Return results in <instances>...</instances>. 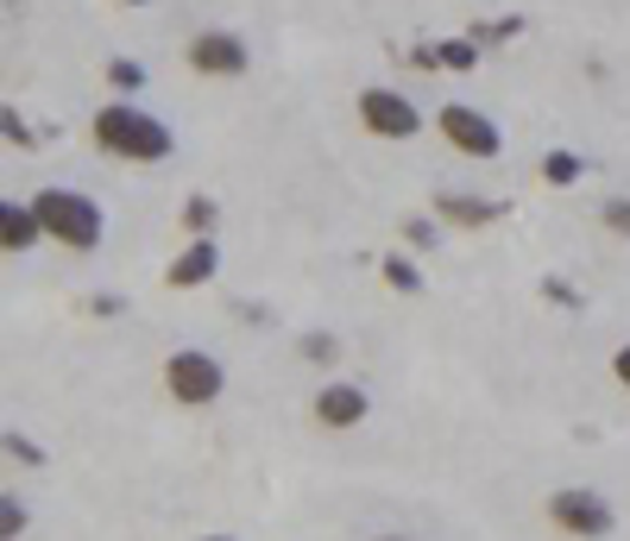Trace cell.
<instances>
[{
    "instance_id": "cell-1",
    "label": "cell",
    "mask_w": 630,
    "mask_h": 541,
    "mask_svg": "<svg viewBox=\"0 0 630 541\" xmlns=\"http://www.w3.org/2000/svg\"><path fill=\"white\" fill-rule=\"evenodd\" d=\"M95 145L108 157H126V164H164L177 157V133L164 126L158 114L133 108V101H108L95 114Z\"/></svg>"
},
{
    "instance_id": "cell-2",
    "label": "cell",
    "mask_w": 630,
    "mask_h": 541,
    "mask_svg": "<svg viewBox=\"0 0 630 541\" xmlns=\"http://www.w3.org/2000/svg\"><path fill=\"white\" fill-rule=\"evenodd\" d=\"M32 208H39V221H44V239H58V246H70V252H95L101 246V208L89 202V195L39 190Z\"/></svg>"
},
{
    "instance_id": "cell-3",
    "label": "cell",
    "mask_w": 630,
    "mask_h": 541,
    "mask_svg": "<svg viewBox=\"0 0 630 541\" xmlns=\"http://www.w3.org/2000/svg\"><path fill=\"white\" fill-rule=\"evenodd\" d=\"M164 390L177 397L183 409H209L227 390V371H221L215 353H202V347H177L171 359H164Z\"/></svg>"
},
{
    "instance_id": "cell-4",
    "label": "cell",
    "mask_w": 630,
    "mask_h": 541,
    "mask_svg": "<svg viewBox=\"0 0 630 541\" xmlns=\"http://www.w3.org/2000/svg\"><path fill=\"white\" fill-rule=\"evenodd\" d=\"M549 522L561 529V535H580V541H606L611 529H618V510H611L599 491H587V484H561L549 498Z\"/></svg>"
},
{
    "instance_id": "cell-5",
    "label": "cell",
    "mask_w": 630,
    "mask_h": 541,
    "mask_svg": "<svg viewBox=\"0 0 630 541\" xmlns=\"http://www.w3.org/2000/svg\"><path fill=\"white\" fill-rule=\"evenodd\" d=\"M359 126L373 139H416L423 133V108H416L404 89L373 82V89H359Z\"/></svg>"
},
{
    "instance_id": "cell-6",
    "label": "cell",
    "mask_w": 630,
    "mask_h": 541,
    "mask_svg": "<svg viewBox=\"0 0 630 541\" xmlns=\"http://www.w3.org/2000/svg\"><path fill=\"white\" fill-rule=\"evenodd\" d=\"M435 126H441V139H448L460 157H498V152H505L498 126L479 114V108H467V101H448V108H435Z\"/></svg>"
},
{
    "instance_id": "cell-7",
    "label": "cell",
    "mask_w": 630,
    "mask_h": 541,
    "mask_svg": "<svg viewBox=\"0 0 630 541\" xmlns=\"http://www.w3.org/2000/svg\"><path fill=\"white\" fill-rule=\"evenodd\" d=\"M183 58H190V70H196V76H246V63H253V51H246V39H240V32H227V25H209V32H196V39H190V51H183Z\"/></svg>"
},
{
    "instance_id": "cell-8",
    "label": "cell",
    "mask_w": 630,
    "mask_h": 541,
    "mask_svg": "<svg viewBox=\"0 0 630 541\" xmlns=\"http://www.w3.org/2000/svg\"><path fill=\"white\" fill-rule=\"evenodd\" d=\"M315 422L322 428H359L366 416H373V397H366V385H347V378H328V385L315 390Z\"/></svg>"
},
{
    "instance_id": "cell-9",
    "label": "cell",
    "mask_w": 630,
    "mask_h": 541,
    "mask_svg": "<svg viewBox=\"0 0 630 541\" xmlns=\"http://www.w3.org/2000/svg\"><path fill=\"white\" fill-rule=\"evenodd\" d=\"M215 270H221V246H215V239H190V246L171 258L164 284H171V290H202V284H209Z\"/></svg>"
},
{
    "instance_id": "cell-10",
    "label": "cell",
    "mask_w": 630,
    "mask_h": 541,
    "mask_svg": "<svg viewBox=\"0 0 630 541\" xmlns=\"http://www.w3.org/2000/svg\"><path fill=\"white\" fill-rule=\"evenodd\" d=\"M39 239H44V221H39L32 202H0V246L20 258V252H32Z\"/></svg>"
},
{
    "instance_id": "cell-11",
    "label": "cell",
    "mask_w": 630,
    "mask_h": 541,
    "mask_svg": "<svg viewBox=\"0 0 630 541\" xmlns=\"http://www.w3.org/2000/svg\"><path fill=\"white\" fill-rule=\"evenodd\" d=\"M498 214H505V202H486V195H460V190L435 195V221H454V227H486Z\"/></svg>"
},
{
    "instance_id": "cell-12",
    "label": "cell",
    "mask_w": 630,
    "mask_h": 541,
    "mask_svg": "<svg viewBox=\"0 0 630 541\" xmlns=\"http://www.w3.org/2000/svg\"><path fill=\"white\" fill-rule=\"evenodd\" d=\"M183 233H190V239H215V221H221V202L215 195H190V202H183Z\"/></svg>"
},
{
    "instance_id": "cell-13",
    "label": "cell",
    "mask_w": 630,
    "mask_h": 541,
    "mask_svg": "<svg viewBox=\"0 0 630 541\" xmlns=\"http://www.w3.org/2000/svg\"><path fill=\"white\" fill-rule=\"evenodd\" d=\"M435 70H448V76H472V70H479V44H472V39H441V44H435Z\"/></svg>"
},
{
    "instance_id": "cell-14",
    "label": "cell",
    "mask_w": 630,
    "mask_h": 541,
    "mask_svg": "<svg viewBox=\"0 0 630 541\" xmlns=\"http://www.w3.org/2000/svg\"><path fill=\"white\" fill-rule=\"evenodd\" d=\"M378 277H385L392 290H404V296H416V290H423V270H416V258H410V252H385V258H378Z\"/></svg>"
},
{
    "instance_id": "cell-15",
    "label": "cell",
    "mask_w": 630,
    "mask_h": 541,
    "mask_svg": "<svg viewBox=\"0 0 630 541\" xmlns=\"http://www.w3.org/2000/svg\"><path fill=\"white\" fill-rule=\"evenodd\" d=\"M580 176H587L580 152H549V157H542V183H555V190H573Z\"/></svg>"
},
{
    "instance_id": "cell-16",
    "label": "cell",
    "mask_w": 630,
    "mask_h": 541,
    "mask_svg": "<svg viewBox=\"0 0 630 541\" xmlns=\"http://www.w3.org/2000/svg\"><path fill=\"white\" fill-rule=\"evenodd\" d=\"M517 32H524V20H517V13H505V20H472L467 25V39L479 44V51H486V44H511Z\"/></svg>"
},
{
    "instance_id": "cell-17",
    "label": "cell",
    "mask_w": 630,
    "mask_h": 541,
    "mask_svg": "<svg viewBox=\"0 0 630 541\" xmlns=\"http://www.w3.org/2000/svg\"><path fill=\"white\" fill-rule=\"evenodd\" d=\"M296 353H303L309 366H341V340H335V334H322V328L303 334V340H296Z\"/></svg>"
},
{
    "instance_id": "cell-18",
    "label": "cell",
    "mask_w": 630,
    "mask_h": 541,
    "mask_svg": "<svg viewBox=\"0 0 630 541\" xmlns=\"http://www.w3.org/2000/svg\"><path fill=\"white\" fill-rule=\"evenodd\" d=\"M108 82H114V95H133V89H145V70L133 58H108Z\"/></svg>"
},
{
    "instance_id": "cell-19",
    "label": "cell",
    "mask_w": 630,
    "mask_h": 541,
    "mask_svg": "<svg viewBox=\"0 0 630 541\" xmlns=\"http://www.w3.org/2000/svg\"><path fill=\"white\" fill-rule=\"evenodd\" d=\"M435 239H441V227H435L429 214H410V221H404V246L410 252H435Z\"/></svg>"
},
{
    "instance_id": "cell-20",
    "label": "cell",
    "mask_w": 630,
    "mask_h": 541,
    "mask_svg": "<svg viewBox=\"0 0 630 541\" xmlns=\"http://www.w3.org/2000/svg\"><path fill=\"white\" fill-rule=\"evenodd\" d=\"M26 522H32V517H26V503H20V498H0V541H20V535H26Z\"/></svg>"
},
{
    "instance_id": "cell-21",
    "label": "cell",
    "mask_w": 630,
    "mask_h": 541,
    "mask_svg": "<svg viewBox=\"0 0 630 541\" xmlns=\"http://www.w3.org/2000/svg\"><path fill=\"white\" fill-rule=\"evenodd\" d=\"M7 460H20V466H44V447H39V441H26V435H7Z\"/></svg>"
},
{
    "instance_id": "cell-22",
    "label": "cell",
    "mask_w": 630,
    "mask_h": 541,
    "mask_svg": "<svg viewBox=\"0 0 630 541\" xmlns=\"http://www.w3.org/2000/svg\"><path fill=\"white\" fill-rule=\"evenodd\" d=\"M0 133H7V145H26V152H32V126L20 120V108H7V114H0Z\"/></svg>"
},
{
    "instance_id": "cell-23",
    "label": "cell",
    "mask_w": 630,
    "mask_h": 541,
    "mask_svg": "<svg viewBox=\"0 0 630 541\" xmlns=\"http://www.w3.org/2000/svg\"><path fill=\"white\" fill-rule=\"evenodd\" d=\"M599 221H606L611 233H630V195H611L606 208H599Z\"/></svg>"
},
{
    "instance_id": "cell-24",
    "label": "cell",
    "mask_w": 630,
    "mask_h": 541,
    "mask_svg": "<svg viewBox=\"0 0 630 541\" xmlns=\"http://www.w3.org/2000/svg\"><path fill=\"white\" fill-rule=\"evenodd\" d=\"M542 296H549L555 309H580V290H573V284H561V277H542Z\"/></svg>"
},
{
    "instance_id": "cell-25",
    "label": "cell",
    "mask_w": 630,
    "mask_h": 541,
    "mask_svg": "<svg viewBox=\"0 0 630 541\" xmlns=\"http://www.w3.org/2000/svg\"><path fill=\"white\" fill-rule=\"evenodd\" d=\"M611 378H618V385L630 390V347H618V353H611Z\"/></svg>"
},
{
    "instance_id": "cell-26",
    "label": "cell",
    "mask_w": 630,
    "mask_h": 541,
    "mask_svg": "<svg viewBox=\"0 0 630 541\" xmlns=\"http://www.w3.org/2000/svg\"><path fill=\"white\" fill-rule=\"evenodd\" d=\"M196 541H234V535H196Z\"/></svg>"
},
{
    "instance_id": "cell-27",
    "label": "cell",
    "mask_w": 630,
    "mask_h": 541,
    "mask_svg": "<svg viewBox=\"0 0 630 541\" xmlns=\"http://www.w3.org/2000/svg\"><path fill=\"white\" fill-rule=\"evenodd\" d=\"M373 541H410V535H373Z\"/></svg>"
},
{
    "instance_id": "cell-28",
    "label": "cell",
    "mask_w": 630,
    "mask_h": 541,
    "mask_svg": "<svg viewBox=\"0 0 630 541\" xmlns=\"http://www.w3.org/2000/svg\"><path fill=\"white\" fill-rule=\"evenodd\" d=\"M120 7H145V0H120Z\"/></svg>"
}]
</instances>
